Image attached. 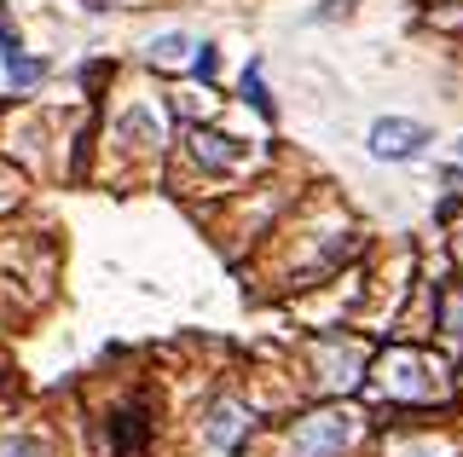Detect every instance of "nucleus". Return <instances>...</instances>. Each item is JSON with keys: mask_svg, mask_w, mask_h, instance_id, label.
Instances as JSON below:
<instances>
[{"mask_svg": "<svg viewBox=\"0 0 463 457\" xmlns=\"http://www.w3.org/2000/svg\"><path fill=\"white\" fill-rule=\"evenodd\" d=\"M417 145H429V134L417 122L388 117V122L371 127V156H376V163H405V156H417Z\"/></svg>", "mask_w": 463, "mask_h": 457, "instance_id": "obj_1", "label": "nucleus"}, {"mask_svg": "<svg viewBox=\"0 0 463 457\" xmlns=\"http://www.w3.org/2000/svg\"><path fill=\"white\" fill-rule=\"evenodd\" d=\"M342 440H347V423L342 417H307L296 428V457H336L342 452Z\"/></svg>", "mask_w": 463, "mask_h": 457, "instance_id": "obj_2", "label": "nucleus"}, {"mask_svg": "<svg viewBox=\"0 0 463 457\" xmlns=\"http://www.w3.org/2000/svg\"><path fill=\"white\" fill-rule=\"evenodd\" d=\"M110 434H116V452L122 457H145V406H128L110 423Z\"/></svg>", "mask_w": 463, "mask_h": 457, "instance_id": "obj_3", "label": "nucleus"}, {"mask_svg": "<svg viewBox=\"0 0 463 457\" xmlns=\"http://www.w3.org/2000/svg\"><path fill=\"white\" fill-rule=\"evenodd\" d=\"M209 417H214V428H209V434H214V446H238V434H243L238 406H214Z\"/></svg>", "mask_w": 463, "mask_h": 457, "instance_id": "obj_4", "label": "nucleus"}, {"mask_svg": "<svg viewBox=\"0 0 463 457\" xmlns=\"http://www.w3.org/2000/svg\"><path fill=\"white\" fill-rule=\"evenodd\" d=\"M6 76L29 88V81H41V76H47V64H41V59H24V52H12V59H6Z\"/></svg>", "mask_w": 463, "mask_h": 457, "instance_id": "obj_5", "label": "nucleus"}, {"mask_svg": "<svg viewBox=\"0 0 463 457\" xmlns=\"http://www.w3.org/2000/svg\"><path fill=\"white\" fill-rule=\"evenodd\" d=\"M243 98H250L255 110H272V98H267V81H260V64L243 70Z\"/></svg>", "mask_w": 463, "mask_h": 457, "instance_id": "obj_6", "label": "nucleus"}, {"mask_svg": "<svg viewBox=\"0 0 463 457\" xmlns=\"http://www.w3.org/2000/svg\"><path fill=\"white\" fill-rule=\"evenodd\" d=\"M180 52H185V41H180V35H168V41H156V47H151V59H156V64H174Z\"/></svg>", "mask_w": 463, "mask_h": 457, "instance_id": "obj_7", "label": "nucleus"}, {"mask_svg": "<svg viewBox=\"0 0 463 457\" xmlns=\"http://www.w3.org/2000/svg\"><path fill=\"white\" fill-rule=\"evenodd\" d=\"M452 180H463V139H458V163H452Z\"/></svg>", "mask_w": 463, "mask_h": 457, "instance_id": "obj_8", "label": "nucleus"}]
</instances>
